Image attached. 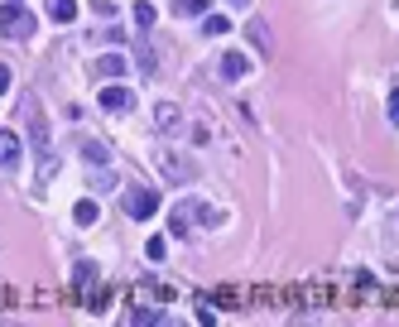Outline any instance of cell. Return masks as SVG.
I'll use <instances>...</instances> for the list:
<instances>
[{"label":"cell","mask_w":399,"mask_h":327,"mask_svg":"<svg viewBox=\"0 0 399 327\" xmlns=\"http://www.w3.org/2000/svg\"><path fill=\"white\" fill-rule=\"evenodd\" d=\"M19 111H24L29 144H34V154H39V169H44V174H53V169H58V159H53V144H48V120H44L39 102H34V97H19Z\"/></svg>","instance_id":"obj_1"},{"label":"cell","mask_w":399,"mask_h":327,"mask_svg":"<svg viewBox=\"0 0 399 327\" xmlns=\"http://www.w3.org/2000/svg\"><path fill=\"white\" fill-rule=\"evenodd\" d=\"M0 34H5V39H29V34H34V15L24 10V0H10V5L0 10Z\"/></svg>","instance_id":"obj_2"},{"label":"cell","mask_w":399,"mask_h":327,"mask_svg":"<svg viewBox=\"0 0 399 327\" xmlns=\"http://www.w3.org/2000/svg\"><path fill=\"white\" fill-rule=\"evenodd\" d=\"M120 203H125V217L130 221H149L159 212V193H154V188H125Z\"/></svg>","instance_id":"obj_3"},{"label":"cell","mask_w":399,"mask_h":327,"mask_svg":"<svg viewBox=\"0 0 399 327\" xmlns=\"http://www.w3.org/2000/svg\"><path fill=\"white\" fill-rule=\"evenodd\" d=\"M245 39H250V48H255V53H275V34H270V24H265L260 15H250V19H245Z\"/></svg>","instance_id":"obj_4"},{"label":"cell","mask_w":399,"mask_h":327,"mask_svg":"<svg viewBox=\"0 0 399 327\" xmlns=\"http://www.w3.org/2000/svg\"><path fill=\"white\" fill-rule=\"evenodd\" d=\"M125 68H130V58H125V53H101L97 63H92V77H120Z\"/></svg>","instance_id":"obj_5"},{"label":"cell","mask_w":399,"mask_h":327,"mask_svg":"<svg viewBox=\"0 0 399 327\" xmlns=\"http://www.w3.org/2000/svg\"><path fill=\"white\" fill-rule=\"evenodd\" d=\"M101 106L120 115V111H130V106H135V92H130V87H106V92H101Z\"/></svg>","instance_id":"obj_6"},{"label":"cell","mask_w":399,"mask_h":327,"mask_svg":"<svg viewBox=\"0 0 399 327\" xmlns=\"http://www.w3.org/2000/svg\"><path fill=\"white\" fill-rule=\"evenodd\" d=\"M169 231H174V236H188V231H193V203L169 207Z\"/></svg>","instance_id":"obj_7"},{"label":"cell","mask_w":399,"mask_h":327,"mask_svg":"<svg viewBox=\"0 0 399 327\" xmlns=\"http://www.w3.org/2000/svg\"><path fill=\"white\" fill-rule=\"evenodd\" d=\"M164 178H169V183H193V169H188V159H174V154H164Z\"/></svg>","instance_id":"obj_8"},{"label":"cell","mask_w":399,"mask_h":327,"mask_svg":"<svg viewBox=\"0 0 399 327\" xmlns=\"http://www.w3.org/2000/svg\"><path fill=\"white\" fill-rule=\"evenodd\" d=\"M0 164H5V169L19 164V135H15V130H0Z\"/></svg>","instance_id":"obj_9"},{"label":"cell","mask_w":399,"mask_h":327,"mask_svg":"<svg viewBox=\"0 0 399 327\" xmlns=\"http://www.w3.org/2000/svg\"><path fill=\"white\" fill-rule=\"evenodd\" d=\"M44 10L53 15V24H73L77 19V0H44Z\"/></svg>","instance_id":"obj_10"},{"label":"cell","mask_w":399,"mask_h":327,"mask_svg":"<svg viewBox=\"0 0 399 327\" xmlns=\"http://www.w3.org/2000/svg\"><path fill=\"white\" fill-rule=\"evenodd\" d=\"M154 120H159V130H178V125H183V111L174 106V102H159Z\"/></svg>","instance_id":"obj_11"},{"label":"cell","mask_w":399,"mask_h":327,"mask_svg":"<svg viewBox=\"0 0 399 327\" xmlns=\"http://www.w3.org/2000/svg\"><path fill=\"white\" fill-rule=\"evenodd\" d=\"M221 77H226V82L245 77V58H241V53H226V58H221Z\"/></svg>","instance_id":"obj_12"},{"label":"cell","mask_w":399,"mask_h":327,"mask_svg":"<svg viewBox=\"0 0 399 327\" xmlns=\"http://www.w3.org/2000/svg\"><path fill=\"white\" fill-rule=\"evenodd\" d=\"M82 159H87V164H106V159H111V149H106L101 140H82Z\"/></svg>","instance_id":"obj_13"},{"label":"cell","mask_w":399,"mask_h":327,"mask_svg":"<svg viewBox=\"0 0 399 327\" xmlns=\"http://www.w3.org/2000/svg\"><path fill=\"white\" fill-rule=\"evenodd\" d=\"M73 217H77V226H92V221L101 217V207H97V198H82V203H77V212H73Z\"/></svg>","instance_id":"obj_14"},{"label":"cell","mask_w":399,"mask_h":327,"mask_svg":"<svg viewBox=\"0 0 399 327\" xmlns=\"http://www.w3.org/2000/svg\"><path fill=\"white\" fill-rule=\"evenodd\" d=\"M130 15H135V24H140V29H149V24H154V5H149V0H140Z\"/></svg>","instance_id":"obj_15"},{"label":"cell","mask_w":399,"mask_h":327,"mask_svg":"<svg viewBox=\"0 0 399 327\" xmlns=\"http://www.w3.org/2000/svg\"><path fill=\"white\" fill-rule=\"evenodd\" d=\"M73 274H77V284H97V265H87V260H77Z\"/></svg>","instance_id":"obj_16"},{"label":"cell","mask_w":399,"mask_h":327,"mask_svg":"<svg viewBox=\"0 0 399 327\" xmlns=\"http://www.w3.org/2000/svg\"><path fill=\"white\" fill-rule=\"evenodd\" d=\"M226 29H231V19H226V15H212V19H207V34H212V39H221Z\"/></svg>","instance_id":"obj_17"},{"label":"cell","mask_w":399,"mask_h":327,"mask_svg":"<svg viewBox=\"0 0 399 327\" xmlns=\"http://www.w3.org/2000/svg\"><path fill=\"white\" fill-rule=\"evenodd\" d=\"M135 58H140V68H145V73H154V68H159V63H154V48H149V44H140V48H135Z\"/></svg>","instance_id":"obj_18"},{"label":"cell","mask_w":399,"mask_h":327,"mask_svg":"<svg viewBox=\"0 0 399 327\" xmlns=\"http://www.w3.org/2000/svg\"><path fill=\"white\" fill-rule=\"evenodd\" d=\"M174 10H178V15H202L207 0H174Z\"/></svg>","instance_id":"obj_19"},{"label":"cell","mask_w":399,"mask_h":327,"mask_svg":"<svg viewBox=\"0 0 399 327\" xmlns=\"http://www.w3.org/2000/svg\"><path fill=\"white\" fill-rule=\"evenodd\" d=\"M164 250H169V241H164V236H154V241L145 245V255H149V260H164Z\"/></svg>","instance_id":"obj_20"},{"label":"cell","mask_w":399,"mask_h":327,"mask_svg":"<svg viewBox=\"0 0 399 327\" xmlns=\"http://www.w3.org/2000/svg\"><path fill=\"white\" fill-rule=\"evenodd\" d=\"M130 318H135V323H159V313H154V308H135Z\"/></svg>","instance_id":"obj_21"},{"label":"cell","mask_w":399,"mask_h":327,"mask_svg":"<svg viewBox=\"0 0 399 327\" xmlns=\"http://www.w3.org/2000/svg\"><path fill=\"white\" fill-rule=\"evenodd\" d=\"M385 111H390V120H395V125H399V87H395V92H390V106H385Z\"/></svg>","instance_id":"obj_22"},{"label":"cell","mask_w":399,"mask_h":327,"mask_svg":"<svg viewBox=\"0 0 399 327\" xmlns=\"http://www.w3.org/2000/svg\"><path fill=\"white\" fill-rule=\"evenodd\" d=\"M0 92H10V68L0 63Z\"/></svg>","instance_id":"obj_23"},{"label":"cell","mask_w":399,"mask_h":327,"mask_svg":"<svg viewBox=\"0 0 399 327\" xmlns=\"http://www.w3.org/2000/svg\"><path fill=\"white\" fill-rule=\"evenodd\" d=\"M231 5H245V0H231Z\"/></svg>","instance_id":"obj_24"}]
</instances>
